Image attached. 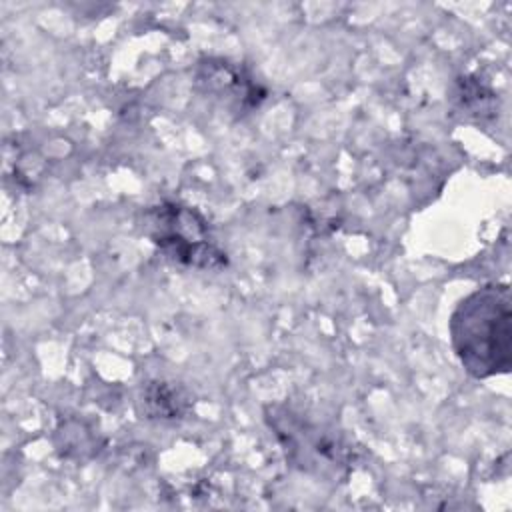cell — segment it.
I'll list each match as a JSON object with an SVG mask.
<instances>
[{
    "instance_id": "277c9868",
    "label": "cell",
    "mask_w": 512,
    "mask_h": 512,
    "mask_svg": "<svg viewBox=\"0 0 512 512\" xmlns=\"http://www.w3.org/2000/svg\"><path fill=\"white\" fill-rule=\"evenodd\" d=\"M194 84L204 96L238 118L258 108L266 98V88L252 72L226 58H202L194 72Z\"/></svg>"
},
{
    "instance_id": "6da1fadb",
    "label": "cell",
    "mask_w": 512,
    "mask_h": 512,
    "mask_svg": "<svg viewBox=\"0 0 512 512\" xmlns=\"http://www.w3.org/2000/svg\"><path fill=\"white\" fill-rule=\"evenodd\" d=\"M450 344L474 378L508 374L512 368V296L504 282L484 284L464 296L450 314Z\"/></svg>"
},
{
    "instance_id": "5b68a950",
    "label": "cell",
    "mask_w": 512,
    "mask_h": 512,
    "mask_svg": "<svg viewBox=\"0 0 512 512\" xmlns=\"http://www.w3.org/2000/svg\"><path fill=\"white\" fill-rule=\"evenodd\" d=\"M192 408L188 390L170 380H148L138 396V412L146 420L172 422L182 420Z\"/></svg>"
},
{
    "instance_id": "3957f363",
    "label": "cell",
    "mask_w": 512,
    "mask_h": 512,
    "mask_svg": "<svg viewBox=\"0 0 512 512\" xmlns=\"http://www.w3.org/2000/svg\"><path fill=\"white\" fill-rule=\"evenodd\" d=\"M144 232L166 260L186 268L222 270L226 252L212 238L206 218L180 202H162L144 212Z\"/></svg>"
},
{
    "instance_id": "8992f818",
    "label": "cell",
    "mask_w": 512,
    "mask_h": 512,
    "mask_svg": "<svg viewBox=\"0 0 512 512\" xmlns=\"http://www.w3.org/2000/svg\"><path fill=\"white\" fill-rule=\"evenodd\" d=\"M456 100H458V106L470 114V116H478V118H484V116H492L494 112V102H496V96L490 88H486L484 84H480L476 78L472 76H466V78H460L458 80V86H456Z\"/></svg>"
},
{
    "instance_id": "7a4b0ae2",
    "label": "cell",
    "mask_w": 512,
    "mask_h": 512,
    "mask_svg": "<svg viewBox=\"0 0 512 512\" xmlns=\"http://www.w3.org/2000/svg\"><path fill=\"white\" fill-rule=\"evenodd\" d=\"M266 422L286 458L316 476L340 478L356 460V448L332 422L292 404H274L266 410Z\"/></svg>"
}]
</instances>
